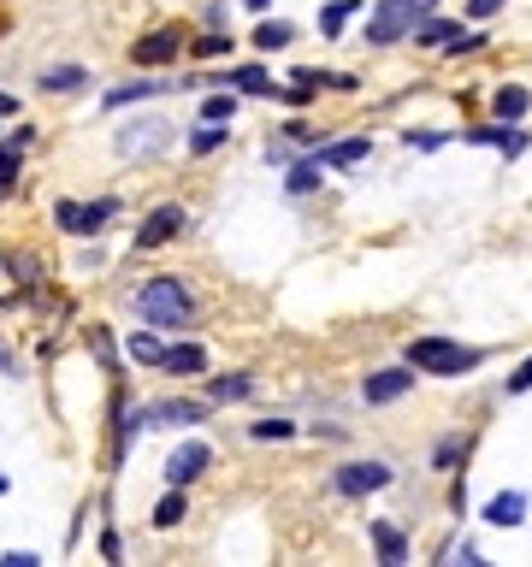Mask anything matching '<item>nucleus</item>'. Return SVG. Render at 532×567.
Wrapping results in <instances>:
<instances>
[{
  "label": "nucleus",
  "instance_id": "obj_1",
  "mask_svg": "<svg viewBox=\"0 0 532 567\" xmlns=\"http://www.w3.org/2000/svg\"><path fill=\"white\" fill-rule=\"evenodd\" d=\"M408 367L414 373H438V378H462L479 367V349H462L450 337H414L408 343Z\"/></svg>",
  "mask_w": 532,
  "mask_h": 567
},
{
  "label": "nucleus",
  "instance_id": "obj_2",
  "mask_svg": "<svg viewBox=\"0 0 532 567\" xmlns=\"http://www.w3.org/2000/svg\"><path fill=\"white\" fill-rule=\"evenodd\" d=\"M136 314L148 319V325H160V331H172V325L190 319V290L178 278H148L136 290Z\"/></svg>",
  "mask_w": 532,
  "mask_h": 567
},
{
  "label": "nucleus",
  "instance_id": "obj_3",
  "mask_svg": "<svg viewBox=\"0 0 532 567\" xmlns=\"http://www.w3.org/2000/svg\"><path fill=\"white\" fill-rule=\"evenodd\" d=\"M172 148V125L166 119H131V125L113 136V154L119 160H160Z\"/></svg>",
  "mask_w": 532,
  "mask_h": 567
},
{
  "label": "nucleus",
  "instance_id": "obj_4",
  "mask_svg": "<svg viewBox=\"0 0 532 567\" xmlns=\"http://www.w3.org/2000/svg\"><path fill=\"white\" fill-rule=\"evenodd\" d=\"M426 6H432V0H385V6H373L367 42H402V36L426 18Z\"/></svg>",
  "mask_w": 532,
  "mask_h": 567
},
{
  "label": "nucleus",
  "instance_id": "obj_5",
  "mask_svg": "<svg viewBox=\"0 0 532 567\" xmlns=\"http://www.w3.org/2000/svg\"><path fill=\"white\" fill-rule=\"evenodd\" d=\"M385 485H391L385 461H349V467H337V491L343 497H367V491H385Z\"/></svg>",
  "mask_w": 532,
  "mask_h": 567
},
{
  "label": "nucleus",
  "instance_id": "obj_6",
  "mask_svg": "<svg viewBox=\"0 0 532 567\" xmlns=\"http://www.w3.org/2000/svg\"><path fill=\"white\" fill-rule=\"evenodd\" d=\"M113 213H119L113 201H89V207H83V201H60V213H54V219H60V231L83 237V231H101Z\"/></svg>",
  "mask_w": 532,
  "mask_h": 567
},
{
  "label": "nucleus",
  "instance_id": "obj_7",
  "mask_svg": "<svg viewBox=\"0 0 532 567\" xmlns=\"http://www.w3.org/2000/svg\"><path fill=\"white\" fill-rule=\"evenodd\" d=\"M184 225H190V219H184V207H154V213L142 219V231H136V249H166Z\"/></svg>",
  "mask_w": 532,
  "mask_h": 567
},
{
  "label": "nucleus",
  "instance_id": "obj_8",
  "mask_svg": "<svg viewBox=\"0 0 532 567\" xmlns=\"http://www.w3.org/2000/svg\"><path fill=\"white\" fill-rule=\"evenodd\" d=\"M408 390H414V373H408V367L367 373V384H361V396H367V402H397V396H408Z\"/></svg>",
  "mask_w": 532,
  "mask_h": 567
},
{
  "label": "nucleus",
  "instance_id": "obj_9",
  "mask_svg": "<svg viewBox=\"0 0 532 567\" xmlns=\"http://www.w3.org/2000/svg\"><path fill=\"white\" fill-rule=\"evenodd\" d=\"M207 443H184V449H172V461H166V479L172 485H190V479H201L207 473Z\"/></svg>",
  "mask_w": 532,
  "mask_h": 567
},
{
  "label": "nucleus",
  "instance_id": "obj_10",
  "mask_svg": "<svg viewBox=\"0 0 532 567\" xmlns=\"http://www.w3.org/2000/svg\"><path fill=\"white\" fill-rule=\"evenodd\" d=\"M178 48H184L178 30H154V36H142V42L131 48V60L136 65H166V60H178Z\"/></svg>",
  "mask_w": 532,
  "mask_h": 567
},
{
  "label": "nucleus",
  "instance_id": "obj_11",
  "mask_svg": "<svg viewBox=\"0 0 532 567\" xmlns=\"http://www.w3.org/2000/svg\"><path fill=\"white\" fill-rule=\"evenodd\" d=\"M485 520H491V526H521V520H527V497H521V491L491 497V503H485Z\"/></svg>",
  "mask_w": 532,
  "mask_h": 567
},
{
  "label": "nucleus",
  "instance_id": "obj_12",
  "mask_svg": "<svg viewBox=\"0 0 532 567\" xmlns=\"http://www.w3.org/2000/svg\"><path fill=\"white\" fill-rule=\"evenodd\" d=\"M414 30H420V42H432V48H473V36H467L462 24H444V18L414 24Z\"/></svg>",
  "mask_w": 532,
  "mask_h": 567
},
{
  "label": "nucleus",
  "instance_id": "obj_13",
  "mask_svg": "<svg viewBox=\"0 0 532 567\" xmlns=\"http://www.w3.org/2000/svg\"><path fill=\"white\" fill-rule=\"evenodd\" d=\"M42 89H48V95H71V89H89V71H83V65H54V71H42Z\"/></svg>",
  "mask_w": 532,
  "mask_h": 567
},
{
  "label": "nucleus",
  "instance_id": "obj_14",
  "mask_svg": "<svg viewBox=\"0 0 532 567\" xmlns=\"http://www.w3.org/2000/svg\"><path fill=\"white\" fill-rule=\"evenodd\" d=\"M491 107H497V119H521V113L532 107V95L521 89V83H503V89L491 95Z\"/></svg>",
  "mask_w": 532,
  "mask_h": 567
},
{
  "label": "nucleus",
  "instance_id": "obj_15",
  "mask_svg": "<svg viewBox=\"0 0 532 567\" xmlns=\"http://www.w3.org/2000/svg\"><path fill=\"white\" fill-rule=\"evenodd\" d=\"M473 142H491V148H503V154H521V148H527V130L509 119V125H497V130H479Z\"/></svg>",
  "mask_w": 532,
  "mask_h": 567
},
{
  "label": "nucleus",
  "instance_id": "obj_16",
  "mask_svg": "<svg viewBox=\"0 0 532 567\" xmlns=\"http://www.w3.org/2000/svg\"><path fill=\"white\" fill-rule=\"evenodd\" d=\"M160 367H166V373H201V367H207V355H201L196 343H172Z\"/></svg>",
  "mask_w": 532,
  "mask_h": 567
},
{
  "label": "nucleus",
  "instance_id": "obj_17",
  "mask_svg": "<svg viewBox=\"0 0 532 567\" xmlns=\"http://www.w3.org/2000/svg\"><path fill=\"white\" fill-rule=\"evenodd\" d=\"M355 160H367V136H349V142H337L320 154V166H355Z\"/></svg>",
  "mask_w": 532,
  "mask_h": 567
},
{
  "label": "nucleus",
  "instance_id": "obj_18",
  "mask_svg": "<svg viewBox=\"0 0 532 567\" xmlns=\"http://www.w3.org/2000/svg\"><path fill=\"white\" fill-rule=\"evenodd\" d=\"M225 83H231V89H249V95H272L261 65H237V71H225Z\"/></svg>",
  "mask_w": 532,
  "mask_h": 567
},
{
  "label": "nucleus",
  "instance_id": "obj_19",
  "mask_svg": "<svg viewBox=\"0 0 532 567\" xmlns=\"http://www.w3.org/2000/svg\"><path fill=\"white\" fill-rule=\"evenodd\" d=\"M154 420H160V426H196L201 408H196V402H160V408H154Z\"/></svg>",
  "mask_w": 532,
  "mask_h": 567
},
{
  "label": "nucleus",
  "instance_id": "obj_20",
  "mask_svg": "<svg viewBox=\"0 0 532 567\" xmlns=\"http://www.w3.org/2000/svg\"><path fill=\"white\" fill-rule=\"evenodd\" d=\"M131 361H148V367H160V361H166V343H160L154 331H136V337H131Z\"/></svg>",
  "mask_w": 532,
  "mask_h": 567
},
{
  "label": "nucleus",
  "instance_id": "obj_21",
  "mask_svg": "<svg viewBox=\"0 0 532 567\" xmlns=\"http://www.w3.org/2000/svg\"><path fill=\"white\" fill-rule=\"evenodd\" d=\"M160 95V83H125V89H107V107H131V101H148Z\"/></svg>",
  "mask_w": 532,
  "mask_h": 567
},
{
  "label": "nucleus",
  "instance_id": "obj_22",
  "mask_svg": "<svg viewBox=\"0 0 532 567\" xmlns=\"http://www.w3.org/2000/svg\"><path fill=\"white\" fill-rule=\"evenodd\" d=\"M207 390H213V402H243V396H249V378H213V384H207Z\"/></svg>",
  "mask_w": 532,
  "mask_h": 567
},
{
  "label": "nucleus",
  "instance_id": "obj_23",
  "mask_svg": "<svg viewBox=\"0 0 532 567\" xmlns=\"http://www.w3.org/2000/svg\"><path fill=\"white\" fill-rule=\"evenodd\" d=\"M18 160H24V148H12V142H0V195L18 184Z\"/></svg>",
  "mask_w": 532,
  "mask_h": 567
},
{
  "label": "nucleus",
  "instance_id": "obj_24",
  "mask_svg": "<svg viewBox=\"0 0 532 567\" xmlns=\"http://www.w3.org/2000/svg\"><path fill=\"white\" fill-rule=\"evenodd\" d=\"M184 514H190V508H184V491H172V497H166V503L154 508V526H160V532H166V526H178V520H184Z\"/></svg>",
  "mask_w": 532,
  "mask_h": 567
},
{
  "label": "nucleus",
  "instance_id": "obj_25",
  "mask_svg": "<svg viewBox=\"0 0 532 567\" xmlns=\"http://www.w3.org/2000/svg\"><path fill=\"white\" fill-rule=\"evenodd\" d=\"M373 544H379L385 562H402V532L397 526H373Z\"/></svg>",
  "mask_w": 532,
  "mask_h": 567
},
{
  "label": "nucleus",
  "instance_id": "obj_26",
  "mask_svg": "<svg viewBox=\"0 0 532 567\" xmlns=\"http://www.w3.org/2000/svg\"><path fill=\"white\" fill-rule=\"evenodd\" d=\"M231 113H237L231 95H207V101H201V119H213V125H231Z\"/></svg>",
  "mask_w": 532,
  "mask_h": 567
},
{
  "label": "nucleus",
  "instance_id": "obj_27",
  "mask_svg": "<svg viewBox=\"0 0 532 567\" xmlns=\"http://www.w3.org/2000/svg\"><path fill=\"white\" fill-rule=\"evenodd\" d=\"M290 189H296V195H308V189H320V166H314V160H302V166H290Z\"/></svg>",
  "mask_w": 532,
  "mask_h": 567
},
{
  "label": "nucleus",
  "instance_id": "obj_28",
  "mask_svg": "<svg viewBox=\"0 0 532 567\" xmlns=\"http://www.w3.org/2000/svg\"><path fill=\"white\" fill-rule=\"evenodd\" d=\"M219 142H225V125H213V119H207V125L196 130V136H190V148H196V154H213Z\"/></svg>",
  "mask_w": 532,
  "mask_h": 567
},
{
  "label": "nucleus",
  "instance_id": "obj_29",
  "mask_svg": "<svg viewBox=\"0 0 532 567\" xmlns=\"http://www.w3.org/2000/svg\"><path fill=\"white\" fill-rule=\"evenodd\" d=\"M355 6H361V0H337V6H326V18H320V24H326V36H337V30L349 24V12H355Z\"/></svg>",
  "mask_w": 532,
  "mask_h": 567
},
{
  "label": "nucleus",
  "instance_id": "obj_30",
  "mask_svg": "<svg viewBox=\"0 0 532 567\" xmlns=\"http://www.w3.org/2000/svg\"><path fill=\"white\" fill-rule=\"evenodd\" d=\"M225 48H231V36H219V30H207V36L196 42V60H219Z\"/></svg>",
  "mask_w": 532,
  "mask_h": 567
},
{
  "label": "nucleus",
  "instance_id": "obj_31",
  "mask_svg": "<svg viewBox=\"0 0 532 567\" xmlns=\"http://www.w3.org/2000/svg\"><path fill=\"white\" fill-rule=\"evenodd\" d=\"M255 42H261L266 54H272V48H284V42H290V24H261V30H255Z\"/></svg>",
  "mask_w": 532,
  "mask_h": 567
},
{
  "label": "nucleus",
  "instance_id": "obj_32",
  "mask_svg": "<svg viewBox=\"0 0 532 567\" xmlns=\"http://www.w3.org/2000/svg\"><path fill=\"white\" fill-rule=\"evenodd\" d=\"M521 390H532V361H521V367L509 373V396H521Z\"/></svg>",
  "mask_w": 532,
  "mask_h": 567
},
{
  "label": "nucleus",
  "instance_id": "obj_33",
  "mask_svg": "<svg viewBox=\"0 0 532 567\" xmlns=\"http://www.w3.org/2000/svg\"><path fill=\"white\" fill-rule=\"evenodd\" d=\"M255 438H290V420H261Z\"/></svg>",
  "mask_w": 532,
  "mask_h": 567
},
{
  "label": "nucleus",
  "instance_id": "obj_34",
  "mask_svg": "<svg viewBox=\"0 0 532 567\" xmlns=\"http://www.w3.org/2000/svg\"><path fill=\"white\" fill-rule=\"evenodd\" d=\"M89 343H95V355H101V361H113V343H107V331H101V325L89 331Z\"/></svg>",
  "mask_w": 532,
  "mask_h": 567
},
{
  "label": "nucleus",
  "instance_id": "obj_35",
  "mask_svg": "<svg viewBox=\"0 0 532 567\" xmlns=\"http://www.w3.org/2000/svg\"><path fill=\"white\" fill-rule=\"evenodd\" d=\"M42 562V556H24V550H6V556H0V567H36Z\"/></svg>",
  "mask_w": 532,
  "mask_h": 567
},
{
  "label": "nucleus",
  "instance_id": "obj_36",
  "mask_svg": "<svg viewBox=\"0 0 532 567\" xmlns=\"http://www.w3.org/2000/svg\"><path fill=\"white\" fill-rule=\"evenodd\" d=\"M456 455H462V443H456V438H444V443H438V467H450Z\"/></svg>",
  "mask_w": 532,
  "mask_h": 567
},
{
  "label": "nucleus",
  "instance_id": "obj_37",
  "mask_svg": "<svg viewBox=\"0 0 532 567\" xmlns=\"http://www.w3.org/2000/svg\"><path fill=\"white\" fill-rule=\"evenodd\" d=\"M491 12H503V0H473V18H491Z\"/></svg>",
  "mask_w": 532,
  "mask_h": 567
},
{
  "label": "nucleus",
  "instance_id": "obj_38",
  "mask_svg": "<svg viewBox=\"0 0 532 567\" xmlns=\"http://www.w3.org/2000/svg\"><path fill=\"white\" fill-rule=\"evenodd\" d=\"M0 113H12V95H0Z\"/></svg>",
  "mask_w": 532,
  "mask_h": 567
},
{
  "label": "nucleus",
  "instance_id": "obj_39",
  "mask_svg": "<svg viewBox=\"0 0 532 567\" xmlns=\"http://www.w3.org/2000/svg\"><path fill=\"white\" fill-rule=\"evenodd\" d=\"M243 6H255V12H266V0H243Z\"/></svg>",
  "mask_w": 532,
  "mask_h": 567
},
{
  "label": "nucleus",
  "instance_id": "obj_40",
  "mask_svg": "<svg viewBox=\"0 0 532 567\" xmlns=\"http://www.w3.org/2000/svg\"><path fill=\"white\" fill-rule=\"evenodd\" d=\"M0 491H6V473H0Z\"/></svg>",
  "mask_w": 532,
  "mask_h": 567
}]
</instances>
